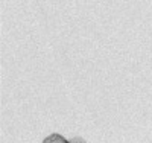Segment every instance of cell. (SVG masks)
<instances>
[{"label":"cell","mask_w":152,"mask_h":143,"mask_svg":"<svg viewBox=\"0 0 152 143\" xmlns=\"http://www.w3.org/2000/svg\"><path fill=\"white\" fill-rule=\"evenodd\" d=\"M43 143H70V142L66 137H62L61 134H50L43 140Z\"/></svg>","instance_id":"6da1fadb"},{"label":"cell","mask_w":152,"mask_h":143,"mask_svg":"<svg viewBox=\"0 0 152 143\" xmlns=\"http://www.w3.org/2000/svg\"><path fill=\"white\" fill-rule=\"evenodd\" d=\"M70 143H85V140L81 139V137H75V139L70 140Z\"/></svg>","instance_id":"7a4b0ae2"}]
</instances>
